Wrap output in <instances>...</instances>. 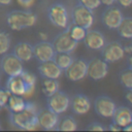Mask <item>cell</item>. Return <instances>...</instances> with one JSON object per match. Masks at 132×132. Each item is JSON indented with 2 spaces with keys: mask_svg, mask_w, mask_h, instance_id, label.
<instances>
[{
  "mask_svg": "<svg viewBox=\"0 0 132 132\" xmlns=\"http://www.w3.org/2000/svg\"><path fill=\"white\" fill-rule=\"evenodd\" d=\"M38 108L33 102L27 101L23 110L10 112V123L22 130H34L38 126Z\"/></svg>",
  "mask_w": 132,
  "mask_h": 132,
  "instance_id": "1",
  "label": "cell"
},
{
  "mask_svg": "<svg viewBox=\"0 0 132 132\" xmlns=\"http://www.w3.org/2000/svg\"><path fill=\"white\" fill-rule=\"evenodd\" d=\"M37 22L35 12L26 10H11L6 14V24L13 31H20L26 28L33 27Z\"/></svg>",
  "mask_w": 132,
  "mask_h": 132,
  "instance_id": "2",
  "label": "cell"
},
{
  "mask_svg": "<svg viewBox=\"0 0 132 132\" xmlns=\"http://www.w3.org/2000/svg\"><path fill=\"white\" fill-rule=\"evenodd\" d=\"M47 18H48L50 22L57 28L66 29L69 25L70 15H69L68 9L61 2H56L48 6Z\"/></svg>",
  "mask_w": 132,
  "mask_h": 132,
  "instance_id": "3",
  "label": "cell"
},
{
  "mask_svg": "<svg viewBox=\"0 0 132 132\" xmlns=\"http://www.w3.org/2000/svg\"><path fill=\"white\" fill-rule=\"evenodd\" d=\"M71 23L80 26L85 29H90L95 21V15L92 9L87 8L81 4H76L71 10Z\"/></svg>",
  "mask_w": 132,
  "mask_h": 132,
  "instance_id": "4",
  "label": "cell"
},
{
  "mask_svg": "<svg viewBox=\"0 0 132 132\" xmlns=\"http://www.w3.org/2000/svg\"><path fill=\"white\" fill-rule=\"evenodd\" d=\"M46 106L57 114L64 113L70 106V97L66 93L58 90L56 93L47 97Z\"/></svg>",
  "mask_w": 132,
  "mask_h": 132,
  "instance_id": "5",
  "label": "cell"
},
{
  "mask_svg": "<svg viewBox=\"0 0 132 132\" xmlns=\"http://www.w3.org/2000/svg\"><path fill=\"white\" fill-rule=\"evenodd\" d=\"M77 43L78 42L70 36L67 28L63 29V31L59 33L52 41V44L57 53H72L76 48Z\"/></svg>",
  "mask_w": 132,
  "mask_h": 132,
  "instance_id": "6",
  "label": "cell"
},
{
  "mask_svg": "<svg viewBox=\"0 0 132 132\" xmlns=\"http://www.w3.org/2000/svg\"><path fill=\"white\" fill-rule=\"evenodd\" d=\"M125 54L124 46L119 41L106 42L101 48V58L107 63H114L122 60Z\"/></svg>",
  "mask_w": 132,
  "mask_h": 132,
  "instance_id": "7",
  "label": "cell"
},
{
  "mask_svg": "<svg viewBox=\"0 0 132 132\" xmlns=\"http://www.w3.org/2000/svg\"><path fill=\"white\" fill-rule=\"evenodd\" d=\"M0 68L8 76L19 75L23 72V62L13 54H5L2 56L0 61Z\"/></svg>",
  "mask_w": 132,
  "mask_h": 132,
  "instance_id": "8",
  "label": "cell"
},
{
  "mask_svg": "<svg viewBox=\"0 0 132 132\" xmlns=\"http://www.w3.org/2000/svg\"><path fill=\"white\" fill-rule=\"evenodd\" d=\"M88 63L86 59H74L67 69H65L66 77L71 81H79L87 76Z\"/></svg>",
  "mask_w": 132,
  "mask_h": 132,
  "instance_id": "9",
  "label": "cell"
},
{
  "mask_svg": "<svg viewBox=\"0 0 132 132\" xmlns=\"http://www.w3.org/2000/svg\"><path fill=\"white\" fill-rule=\"evenodd\" d=\"M106 7L107 8H105L101 14V22L107 29L117 30V28L119 27L124 18L123 12L119 7L114 5Z\"/></svg>",
  "mask_w": 132,
  "mask_h": 132,
  "instance_id": "10",
  "label": "cell"
},
{
  "mask_svg": "<svg viewBox=\"0 0 132 132\" xmlns=\"http://www.w3.org/2000/svg\"><path fill=\"white\" fill-rule=\"evenodd\" d=\"M116 108V102L106 95H100L96 97L94 101V109L96 113L102 118H111Z\"/></svg>",
  "mask_w": 132,
  "mask_h": 132,
  "instance_id": "11",
  "label": "cell"
},
{
  "mask_svg": "<svg viewBox=\"0 0 132 132\" xmlns=\"http://www.w3.org/2000/svg\"><path fill=\"white\" fill-rule=\"evenodd\" d=\"M108 70L109 68L107 62H105L102 58H94L88 63L87 75L94 80H100L107 75Z\"/></svg>",
  "mask_w": 132,
  "mask_h": 132,
  "instance_id": "12",
  "label": "cell"
},
{
  "mask_svg": "<svg viewBox=\"0 0 132 132\" xmlns=\"http://www.w3.org/2000/svg\"><path fill=\"white\" fill-rule=\"evenodd\" d=\"M10 94L13 95H19L22 97H30L34 92L31 91L24 79L22 78L21 74L14 75V76H8V79L6 81V87H5Z\"/></svg>",
  "mask_w": 132,
  "mask_h": 132,
  "instance_id": "13",
  "label": "cell"
},
{
  "mask_svg": "<svg viewBox=\"0 0 132 132\" xmlns=\"http://www.w3.org/2000/svg\"><path fill=\"white\" fill-rule=\"evenodd\" d=\"M56 55V51L52 44V42L39 41L33 45V57L39 62H45L53 60Z\"/></svg>",
  "mask_w": 132,
  "mask_h": 132,
  "instance_id": "14",
  "label": "cell"
},
{
  "mask_svg": "<svg viewBox=\"0 0 132 132\" xmlns=\"http://www.w3.org/2000/svg\"><path fill=\"white\" fill-rule=\"evenodd\" d=\"M37 119H38V126H40L44 130L56 129L60 120L59 114H57L56 112L52 111L48 108L38 110Z\"/></svg>",
  "mask_w": 132,
  "mask_h": 132,
  "instance_id": "15",
  "label": "cell"
},
{
  "mask_svg": "<svg viewBox=\"0 0 132 132\" xmlns=\"http://www.w3.org/2000/svg\"><path fill=\"white\" fill-rule=\"evenodd\" d=\"M85 45L92 51H101V48L106 43L105 36L98 30H87L86 36L84 38Z\"/></svg>",
  "mask_w": 132,
  "mask_h": 132,
  "instance_id": "16",
  "label": "cell"
},
{
  "mask_svg": "<svg viewBox=\"0 0 132 132\" xmlns=\"http://www.w3.org/2000/svg\"><path fill=\"white\" fill-rule=\"evenodd\" d=\"M69 107L75 114H86L91 109V101L85 94H75L70 98Z\"/></svg>",
  "mask_w": 132,
  "mask_h": 132,
  "instance_id": "17",
  "label": "cell"
},
{
  "mask_svg": "<svg viewBox=\"0 0 132 132\" xmlns=\"http://www.w3.org/2000/svg\"><path fill=\"white\" fill-rule=\"evenodd\" d=\"M62 69L55 63L54 60L41 62L38 66V72L43 78L58 79L62 74Z\"/></svg>",
  "mask_w": 132,
  "mask_h": 132,
  "instance_id": "18",
  "label": "cell"
},
{
  "mask_svg": "<svg viewBox=\"0 0 132 132\" xmlns=\"http://www.w3.org/2000/svg\"><path fill=\"white\" fill-rule=\"evenodd\" d=\"M111 120L113 124L124 128L125 126L132 123V110L127 106H117Z\"/></svg>",
  "mask_w": 132,
  "mask_h": 132,
  "instance_id": "19",
  "label": "cell"
},
{
  "mask_svg": "<svg viewBox=\"0 0 132 132\" xmlns=\"http://www.w3.org/2000/svg\"><path fill=\"white\" fill-rule=\"evenodd\" d=\"M12 54L22 62H28L33 58V45L26 41L16 43L12 50Z\"/></svg>",
  "mask_w": 132,
  "mask_h": 132,
  "instance_id": "20",
  "label": "cell"
},
{
  "mask_svg": "<svg viewBox=\"0 0 132 132\" xmlns=\"http://www.w3.org/2000/svg\"><path fill=\"white\" fill-rule=\"evenodd\" d=\"M117 30L122 38L132 39V16H124Z\"/></svg>",
  "mask_w": 132,
  "mask_h": 132,
  "instance_id": "21",
  "label": "cell"
},
{
  "mask_svg": "<svg viewBox=\"0 0 132 132\" xmlns=\"http://www.w3.org/2000/svg\"><path fill=\"white\" fill-rule=\"evenodd\" d=\"M26 103H27V101L24 99V97L10 94L6 106L8 107L10 112H18V111H21L25 108Z\"/></svg>",
  "mask_w": 132,
  "mask_h": 132,
  "instance_id": "22",
  "label": "cell"
},
{
  "mask_svg": "<svg viewBox=\"0 0 132 132\" xmlns=\"http://www.w3.org/2000/svg\"><path fill=\"white\" fill-rule=\"evenodd\" d=\"M53 60L62 70H65L69 67V65L72 63L74 58L72 57L71 53H57L56 52V55Z\"/></svg>",
  "mask_w": 132,
  "mask_h": 132,
  "instance_id": "23",
  "label": "cell"
},
{
  "mask_svg": "<svg viewBox=\"0 0 132 132\" xmlns=\"http://www.w3.org/2000/svg\"><path fill=\"white\" fill-rule=\"evenodd\" d=\"M59 90V82L57 79L53 78H43L41 82V91L44 96L50 97Z\"/></svg>",
  "mask_w": 132,
  "mask_h": 132,
  "instance_id": "24",
  "label": "cell"
},
{
  "mask_svg": "<svg viewBox=\"0 0 132 132\" xmlns=\"http://www.w3.org/2000/svg\"><path fill=\"white\" fill-rule=\"evenodd\" d=\"M56 129L59 131H74L77 129V124L74 118L70 116H65L59 120V123Z\"/></svg>",
  "mask_w": 132,
  "mask_h": 132,
  "instance_id": "25",
  "label": "cell"
},
{
  "mask_svg": "<svg viewBox=\"0 0 132 132\" xmlns=\"http://www.w3.org/2000/svg\"><path fill=\"white\" fill-rule=\"evenodd\" d=\"M67 29H68V32H69L70 36L75 41L79 42V41L84 40V38L86 36V33H87V29H85V28H82L80 26H77L75 24H72V23L68 25Z\"/></svg>",
  "mask_w": 132,
  "mask_h": 132,
  "instance_id": "26",
  "label": "cell"
},
{
  "mask_svg": "<svg viewBox=\"0 0 132 132\" xmlns=\"http://www.w3.org/2000/svg\"><path fill=\"white\" fill-rule=\"evenodd\" d=\"M119 80L125 89L127 90L132 89V68L128 67L122 70L119 74Z\"/></svg>",
  "mask_w": 132,
  "mask_h": 132,
  "instance_id": "27",
  "label": "cell"
},
{
  "mask_svg": "<svg viewBox=\"0 0 132 132\" xmlns=\"http://www.w3.org/2000/svg\"><path fill=\"white\" fill-rule=\"evenodd\" d=\"M11 45V36L9 33L0 30V56L7 54Z\"/></svg>",
  "mask_w": 132,
  "mask_h": 132,
  "instance_id": "28",
  "label": "cell"
},
{
  "mask_svg": "<svg viewBox=\"0 0 132 132\" xmlns=\"http://www.w3.org/2000/svg\"><path fill=\"white\" fill-rule=\"evenodd\" d=\"M21 76L24 79V81L26 82V85L28 86V88L31 91L34 92L35 85H36V76L32 72H29V71H26V70H23V72L21 73Z\"/></svg>",
  "mask_w": 132,
  "mask_h": 132,
  "instance_id": "29",
  "label": "cell"
},
{
  "mask_svg": "<svg viewBox=\"0 0 132 132\" xmlns=\"http://www.w3.org/2000/svg\"><path fill=\"white\" fill-rule=\"evenodd\" d=\"M77 3L84 5L87 8H90L92 10H95L96 8H98L101 5L100 0H77Z\"/></svg>",
  "mask_w": 132,
  "mask_h": 132,
  "instance_id": "30",
  "label": "cell"
},
{
  "mask_svg": "<svg viewBox=\"0 0 132 132\" xmlns=\"http://www.w3.org/2000/svg\"><path fill=\"white\" fill-rule=\"evenodd\" d=\"M10 96V92L5 88H0V107H5L8 101V98Z\"/></svg>",
  "mask_w": 132,
  "mask_h": 132,
  "instance_id": "31",
  "label": "cell"
},
{
  "mask_svg": "<svg viewBox=\"0 0 132 132\" xmlns=\"http://www.w3.org/2000/svg\"><path fill=\"white\" fill-rule=\"evenodd\" d=\"M87 129L88 130H91V131H104V130H106V128L105 127H103L100 123H98V122H93V123H91L88 127H87Z\"/></svg>",
  "mask_w": 132,
  "mask_h": 132,
  "instance_id": "32",
  "label": "cell"
},
{
  "mask_svg": "<svg viewBox=\"0 0 132 132\" xmlns=\"http://www.w3.org/2000/svg\"><path fill=\"white\" fill-rule=\"evenodd\" d=\"M16 1H18L19 5H21L23 8L28 9V8H30L34 4V1L35 0H16Z\"/></svg>",
  "mask_w": 132,
  "mask_h": 132,
  "instance_id": "33",
  "label": "cell"
},
{
  "mask_svg": "<svg viewBox=\"0 0 132 132\" xmlns=\"http://www.w3.org/2000/svg\"><path fill=\"white\" fill-rule=\"evenodd\" d=\"M117 2L123 7H130L132 5V0H117Z\"/></svg>",
  "mask_w": 132,
  "mask_h": 132,
  "instance_id": "34",
  "label": "cell"
},
{
  "mask_svg": "<svg viewBox=\"0 0 132 132\" xmlns=\"http://www.w3.org/2000/svg\"><path fill=\"white\" fill-rule=\"evenodd\" d=\"M125 98H126L127 102H128L130 105H132V89L127 90V92H126V94H125Z\"/></svg>",
  "mask_w": 132,
  "mask_h": 132,
  "instance_id": "35",
  "label": "cell"
},
{
  "mask_svg": "<svg viewBox=\"0 0 132 132\" xmlns=\"http://www.w3.org/2000/svg\"><path fill=\"white\" fill-rule=\"evenodd\" d=\"M100 2L105 6H111V5H114L117 0H100Z\"/></svg>",
  "mask_w": 132,
  "mask_h": 132,
  "instance_id": "36",
  "label": "cell"
},
{
  "mask_svg": "<svg viewBox=\"0 0 132 132\" xmlns=\"http://www.w3.org/2000/svg\"><path fill=\"white\" fill-rule=\"evenodd\" d=\"M38 37H39L40 41H46L48 39V36H47V34L45 32H39L38 33Z\"/></svg>",
  "mask_w": 132,
  "mask_h": 132,
  "instance_id": "37",
  "label": "cell"
},
{
  "mask_svg": "<svg viewBox=\"0 0 132 132\" xmlns=\"http://www.w3.org/2000/svg\"><path fill=\"white\" fill-rule=\"evenodd\" d=\"M108 130H111V131H119V130H122V128L121 127H119V126H117L116 124H110L109 125V127H108Z\"/></svg>",
  "mask_w": 132,
  "mask_h": 132,
  "instance_id": "38",
  "label": "cell"
},
{
  "mask_svg": "<svg viewBox=\"0 0 132 132\" xmlns=\"http://www.w3.org/2000/svg\"><path fill=\"white\" fill-rule=\"evenodd\" d=\"M124 51H125V53H128L129 55L132 54V42L127 44V45H125L124 46Z\"/></svg>",
  "mask_w": 132,
  "mask_h": 132,
  "instance_id": "39",
  "label": "cell"
},
{
  "mask_svg": "<svg viewBox=\"0 0 132 132\" xmlns=\"http://www.w3.org/2000/svg\"><path fill=\"white\" fill-rule=\"evenodd\" d=\"M13 0H0V5H3V6H8L12 3Z\"/></svg>",
  "mask_w": 132,
  "mask_h": 132,
  "instance_id": "40",
  "label": "cell"
},
{
  "mask_svg": "<svg viewBox=\"0 0 132 132\" xmlns=\"http://www.w3.org/2000/svg\"><path fill=\"white\" fill-rule=\"evenodd\" d=\"M127 64H128V67L129 68H132V54L129 55L128 60H127Z\"/></svg>",
  "mask_w": 132,
  "mask_h": 132,
  "instance_id": "41",
  "label": "cell"
},
{
  "mask_svg": "<svg viewBox=\"0 0 132 132\" xmlns=\"http://www.w3.org/2000/svg\"><path fill=\"white\" fill-rule=\"evenodd\" d=\"M122 130H124V131H132V123L127 125V126H125L124 128H122Z\"/></svg>",
  "mask_w": 132,
  "mask_h": 132,
  "instance_id": "42",
  "label": "cell"
},
{
  "mask_svg": "<svg viewBox=\"0 0 132 132\" xmlns=\"http://www.w3.org/2000/svg\"><path fill=\"white\" fill-rule=\"evenodd\" d=\"M0 130H1V124H0Z\"/></svg>",
  "mask_w": 132,
  "mask_h": 132,
  "instance_id": "43",
  "label": "cell"
},
{
  "mask_svg": "<svg viewBox=\"0 0 132 132\" xmlns=\"http://www.w3.org/2000/svg\"><path fill=\"white\" fill-rule=\"evenodd\" d=\"M1 108H2V107H0V110H1Z\"/></svg>",
  "mask_w": 132,
  "mask_h": 132,
  "instance_id": "44",
  "label": "cell"
},
{
  "mask_svg": "<svg viewBox=\"0 0 132 132\" xmlns=\"http://www.w3.org/2000/svg\"><path fill=\"white\" fill-rule=\"evenodd\" d=\"M0 80H1V76H0Z\"/></svg>",
  "mask_w": 132,
  "mask_h": 132,
  "instance_id": "45",
  "label": "cell"
}]
</instances>
